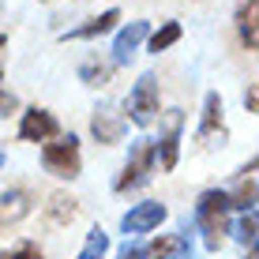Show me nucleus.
<instances>
[{
	"label": "nucleus",
	"mask_w": 259,
	"mask_h": 259,
	"mask_svg": "<svg viewBox=\"0 0 259 259\" xmlns=\"http://www.w3.org/2000/svg\"><path fill=\"white\" fill-rule=\"evenodd\" d=\"M75 214H79V203L71 199V195H64V192H53L49 195L46 218L53 222V226H68V222H75Z\"/></svg>",
	"instance_id": "16"
},
{
	"label": "nucleus",
	"mask_w": 259,
	"mask_h": 259,
	"mask_svg": "<svg viewBox=\"0 0 259 259\" xmlns=\"http://www.w3.org/2000/svg\"><path fill=\"white\" fill-rule=\"evenodd\" d=\"M91 132H94L98 143L113 147V143H120V136H124V117L113 109V105H98L94 117H91Z\"/></svg>",
	"instance_id": "9"
},
{
	"label": "nucleus",
	"mask_w": 259,
	"mask_h": 259,
	"mask_svg": "<svg viewBox=\"0 0 259 259\" xmlns=\"http://www.w3.org/2000/svg\"><path fill=\"white\" fill-rule=\"evenodd\" d=\"M117 259H147V248L143 244H124L117 252Z\"/></svg>",
	"instance_id": "23"
},
{
	"label": "nucleus",
	"mask_w": 259,
	"mask_h": 259,
	"mask_svg": "<svg viewBox=\"0 0 259 259\" xmlns=\"http://www.w3.org/2000/svg\"><path fill=\"white\" fill-rule=\"evenodd\" d=\"M57 136V117H53L49 109H26L23 113V120H19V139H26V143H46V139H53Z\"/></svg>",
	"instance_id": "7"
},
{
	"label": "nucleus",
	"mask_w": 259,
	"mask_h": 259,
	"mask_svg": "<svg viewBox=\"0 0 259 259\" xmlns=\"http://www.w3.org/2000/svg\"><path fill=\"white\" fill-rule=\"evenodd\" d=\"M226 222H229V192H203L199 203H195V226L203 229V240H207L210 252L222 248V233H226Z\"/></svg>",
	"instance_id": "1"
},
{
	"label": "nucleus",
	"mask_w": 259,
	"mask_h": 259,
	"mask_svg": "<svg viewBox=\"0 0 259 259\" xmlns=\"http://www.w3.org/2000/svg\"><path fill=\"white\" fill-rule=\"evenodd\" d=\"M109 75H113V68L105 64V60H98V57H91V60L79 64V79H83L87 87H105V83H109Z\"/></svg>",
	"instance_id": "18"
},
{
	"label": "nucleus",
	"mask_w": 259,
	"mask_h": 259,
	"mask_svg": "<svg viewBox=\"0 0 259 259\" xmlns=\"http://www.w3.org/2000/svg\"><path fill=\"white\" fill-rule=\"evenodd\" d=\"M181 41V23H162L154 34H147V49L150 53H165L169 46Z\"/></svg>",
	"instance_id": "17"
},
{
	"label": "nucleus",
	"mask_w": 259,
	"mask_h": 259,
	"mask_svg": "<svg viewBox=\"0 0 259 259\" xmlns=\"http://www.w3.org/2000/svg\"><path fill=\"white\" fill-rule=\"evenodd\" d=\"M154 117H158V79L139 75L128 94V120L136 128H147V124H154Z\"/></svg>",
	"instance_id": "4"
},
{
	"label": "nucleus",
	"mask_w": 259,
	"mask_h": 259,
	"mask_svg": "<svg viewBox=\"0 0 259 259\" xmlns=\"http://www.w3.org/2000/svg\"><path fill=\"white\" fill-rule=\"evenodd\" d=\"M165 203H158V199H147V203H136L128 214L120 218V229L124 233H150V229H158L165 222Z\"/></svg>",
	"instance_id": "5"
},
{
	"label": "nucleus",
	"mask_w": 259,
	"mask_h": 259,
	"mask_svg": "<svg viewBox=\"0 0 259 259\" xmlns=\"http://www.w3.org/2000/svg\"><path fill=\"white\" fill-rule=\"evenodd\" d=\"M244 105H248V113H255V105H259V94H255V87H248V94H244Z\"/></svg>",
	"instance_id": "24"
},
{
	"label": "nucleus",
	"mask_w": 259,
	"mask_h": 259,
	"mask_svg": "<svg viewBox=\"0 0 259 259\" xmlns=\"http://www.w3.org/2000/svg\"><path fill=\"white\" fill-rule=\"evenodd\" d=\"M150 259H192V237L188 233H165L154 237L147 248Z\"/></svg>",
	"instance_id": "12"
},
{
	"label": "nucleus",
	"mask_w": 259,
	"mask_h": 259,
	"mask_svg": "<svg viewBox=\"0 0 259 259\" xmlns=\"http://www.w3.org/2000/svg\"><path fill=\"white\" fill-rule=\"evenodd\" d=\"M181 128H184V113L181 109H169L165 113L162 143H154L158 158H162V169H177V154H181Z\"/></svg>",
	"instance_id": "6"
},
{
	"label": "nucleus",
	"mask_w": 259,
	"mask_h": 259,
	"mask_svg": "<svg viewBox=\"0 0 259 259\" xmlns=\"http://www.w3.org/2000/svg\"><path fill=\"white\" fill-rule=\"evenodd\" d=\"M237 30H240V41L248 49H259V0H240L237 8Z\"/></svg>",
	"instance_id": "14"
},
{
	"label": "nucleus",
	"mask_w": 259,
	"mask_h": 259,
	"mask_svg": "<svg viewBox=\"0 0 259 259\" xmlns=\"http://www.w3.org/2000/svg\"><path fill=\"white\" fill-rule=\"evenodd\" d=\"M0 259H46V255H41L38 244L23 240V244H15V248H8V252H0Z\"/></svg>",
	"instance_id": "21"
},
{
	"label": "nucleus",
	"mask_w": 259,
	"mask_h": 259,
	"mask_svg": "<svg viewBox=\"0 0 259 259\" xmlns=\"http://www.w3.org/2000/svg\"><path fill=\"white\" fill-rule=\"evenodd\" d=\"M147 34H150V26L143 23V19H136V23L124 26L117 38H113V64H128V60L136 57V49L147 41Z\"/></svg>",
	"instance_id": "10"
},
{
	"label": "nucleus",
	"mask_w": 259,
	"mask_h": 259,
	"mask_svg": "<svg viewBox=\"0 0 259 259\" xmlns=\"http://www.w3.org/2000/svg\"><path fill=\"white\" fill-rule=\"evenodd\" d=\"M19 109V98H15L8 87H0V117H8V113H15Z\"/></svg>",
	"instance_id": "22"
},
{
	"label": "nucleus",
	"mask_w": 259,
	"mask_h": 259,
	"mask_svg": "<svg viewBox=\"0 0 259 259\" xmlns=\"http://www.w3.org/2000/svg\"><path fill=\"white\" fill-rule=\"evenodd\" d=\"M30 210H34V195L26 188L0 192V226H15V222H23Z\"/></svg>",
	"instance_id": "11"
},
{
	"label": "nucleus",
	"mask_w": 259,
	"mask_h": 259,
	"mask_svg": "<svg viewBox=\"0 0 259 259\" xmlns=\"http://www.w3.org/2000/svg\"><path fill=\"white\" fill-rule=\"evenodd\" d=\"M0 165H4V150H0Z\"/></svg>",
	"instance_id": "26"
},
{
	"label": "nucleus",
	"mask_w": 259,
	"mask_h": 259,
	"mask_svg": "<svg viewBox=\"0 0 259 259\" xmlns=\"http://www.w3.org/2000/svg\"><path fill=\"white\" fill-rule=\"evenodd\" d=\"M41 165H46V173L60 177V181H75L79 165H83V158H79V139L64 136V139L49 143V147L41 150Z\"/></svg>",
	"instance_id": "3"
},
{
	"label": "nucleus",
	"mask_w": 259,
	"mask_h": 259,
	"mask_svg": "<svg viewBox=\"0 0 259 259\" xmlns=\"http://www.w3.org/2000/svg\"><path fill=\"white\" fill-rule=\"evenodd\" d=\"M255 229H259L255 210H244V214H240V222H237V240L244 248H255Z\"/></svg>",
	"instance_id": "20"
},
{
	"label": "nucleus",
	"mask_w": 259,
	"mask_h": 259,
	"mask_svg": "<svg viewBox=\"0 0 259 259\" xmlns=\"http://www.w3.org/2000/svg\"><path fill=\"white\" fill-rule=\"evenodd\" d=\"M255 158L248 162L244 169H240V177H237V188H233V195H229V210H255Z\"/></svg>",
	"instance_id": "13"
},
{
	"label": "nucleus",
	"mask_w": 259,
	"mask_h": 259,
	"mask_svg": "<svg viewBox=\"0 0 259 259\" xmlns=\"http://www.w3.org/2000/svg\"><path fill=\"white\" fill-rule=\"evenodd\" d=\"M154 162H158L154 143H150V139H136V147H132V154H128V162H124V169H120V177H117L113 188H117V192L143 188V184L150 181V173H154Z\"/></svg>",
	"instance_id": "2"
},
{
	"label": "nucleus",
	"mask_w": 259,
	"mask_h": 259,
	"mask_svg": "<svg viewBox=\"0 0 259 259\" xmlns=\"http://www.w3.org/2000/svg\"><path fill=\"white\" fill-rule=\"evenodd\" d=\"M8 49V34H0V53H4ZM0 71H4V68H0Z\"/></svg>",
	"instance_id": "25"
},
{
	"label": "nucleus",
	"mask_w": 259,
	"mask_h": 259,
	"mask_svg": "<svg viewBox=\"0 0 259 259\" xmlns=\"http://www.w3.org/2000/svg\"><path fill=\"white\" fill-rule=\"evenodd\" d=\"M105 252H109V233L94 226L91 233H87V244H83V252H79L75 259H102Z\"/></svg>",
	"instance_id": "19"
},
{
	"label": "nucleus",
	"mask_w": 259,
	"mask_h": 259,
	"mask_svg": "<svg viewBox=\"0 0 259 259\" xmlns=\"http://www.w3.org/2000/svg\"><path fill=\"white\" fill-rule=\"evenodd\" d=\"M199 139H203V143H214V139H218V147H222V139H226V109H222V98L214 94V91L203 98Z\"/></svg>",
	"instance_id": "8"
},
{
	"label": "nucleus",
	"mask_w": 259,
	"mask_h": 259,
	"mask_svg": "<svg viewBox=\"0 0 259 259\" xmlns=\"http://www.w3.org/2000/svg\"><path fill=\"white\" fill-rule=\"evenodd\" d=\"M117 19H120V12H117V8H109V12H102V15H94V19H87L83 26L68 30V34H64V41H75V38H98V34L113 30V23H117Z\"/></svg>",
	"instance_id": "15"
}]
</instances>
